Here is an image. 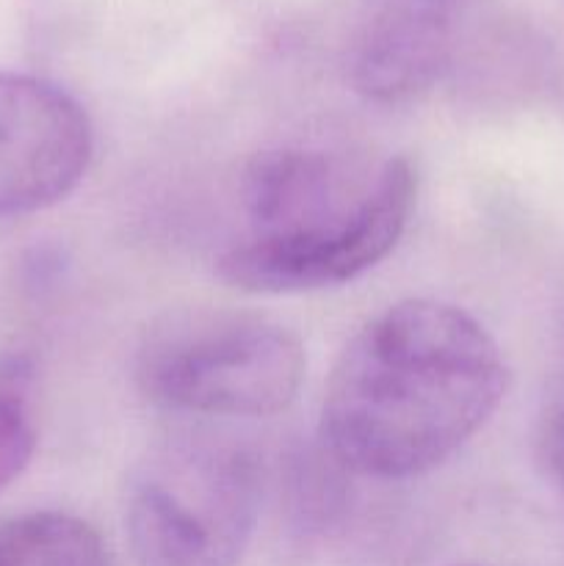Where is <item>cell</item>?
<instances>
[{
	"label": "cell",
	"mask_w": 564,
	"mask_h": 566,
	"mask_svg": "<svg viewBox=\"0 0 564 566\" xmlns=\"http://www.w3.org/2000/svg\"><path fill=\"white\" fill-rule=\"evenodd\" d=\"M506 392L490 332L457 304L398 302L348 340L321 407V440L341 468L404 481L440 468Z\"/></svg>",
	"instance_id": "6da1fadb"
},
{
	"label": "cell",
	"mask_w": 564,
	"mask_h": 566,
	"mask_svg": "<svg viewBox=\"0 0 564 566\" xmlns=\"http://www.w3.org/2000/svg\"><path fill=\"white\" fill-rule=\"evenodd\" d=\"M418 197L407 158L357 169L324 149L280 147L249 160L241 180L247 238L219 274L252 293L343 285L396 249Z\"/></svg>",
	"instance_id": "7a4b0ae2"
},
{
	"label": "cell",
	"mask_w": 564,
	"mask_h": 566,
	"mask_svg": "<svg viewBox=\"0 0 564 566\" xmlns=\"http://www.w3.org/2000/svg\"><path fill=\"white\" fill-rule=\"evenodd\" d=\"M263 475L252 448L180 431L149 448L127 484L125 531L138 566H236L254 536Z\"/></svg>",
	"instance_id": "3957f363"
},
{
	"label": "cell",
	"mask_w": 564,
	"mask_h": 566,
	"mask_svg": "<svg viewBox=\"0 0 564 566\" xmlns=\"http://www.w3.org/2000/svg\"><path fill=\"white\" fill-rule=\"evenodd\" d=\"M304 348L263 315L182 313L142 343L136 379L158 407L199 418H269L302 387Z\"/></svg>",
	"instance_id": "277c9868"
},
{
	"label": "cell",
	"mask_w": 564,
	"mask_h": 566,
	"mask_svg": "<svg viewBox=\"0 0 564 566\" xmlns=\"http://www.w3.org/2000/svg\"><path fill=\"white\" fill-rule=\"evenodd\" d=\"M94 130L55 83L0 72V219L61 202L86 175Z\"/></svg>",
	"instance_id": "5b68a950"
},
{
	"label": "cell",
	"mask_w": 564,
	"mask_h": 566,
	"mask_svg": "<svg viewBox=\"0 0 564 566\" xmlns=\"http://www.w3.org/2000/svg\"><path fill=\"white\" fill-rule=\"evenodd\" d=\"M446 55V25L437 9H387L370 22L354 61V83L376 103H401L424 92Z\"/></svg>",
	"instance_id": "8992f818"
},
{
	"label": "cell",
	"mask_w": 564,
	"mask_h": 566,
	"mask_svg": "<svg viewBox=\"0 0 564 566\" xmlns=\"http://www.w3.org/2000/svg\"><path fill=\"white\" fill-rule=\"evenodd\" d=\"M0 566H111V558L81 517L31 512L0 523Z\"/></svg>",
	"instance_id": "52a82bcc"
},
{
	"label": "cell",
	"mask_w": 564,
	"mask_h": 566,
	"mask_svg": "<svg viewBox=\"0 0 564 566\" xmlns=\"http://www.w3.org/2000/svg\"><path fill=\"white\" fill-rule=\"evenodd\" d=\"M31 390V359L25 354L0 357V492L20 479L36 448Z\"/></svg>",
	"instance_id": "ba28073f"
},
{
	"label": "cell",
	"mask_w": 564,
	"mask_h": 566,
	"mask_svg": "<svg viewBox=\"0 0 564 566\" xmlns=\"http://www.w3.org/2000/svg\"><path fill=\"white\" fill-rule=\"evenodd\" d=\"M536 457L547 479L564 495V365L553 379L536 420Z\"/></svg>",
	"instance_id": "9c48e42d"
},
{
	"label": "cell",
	"mask_w": 564,
	"mask_h": 566,
	"mask_svg": "<svg viewBox=\"0 0 564 566\" xmlns=\"http://www.w3.org/2000/svg\"><path fill=\"white\" fill-rule=\"evenodd\" d=\"M457 566H473V564H457Z\"/></svg>",
	"instance_id": "30bf717a"
}]
</instances>
